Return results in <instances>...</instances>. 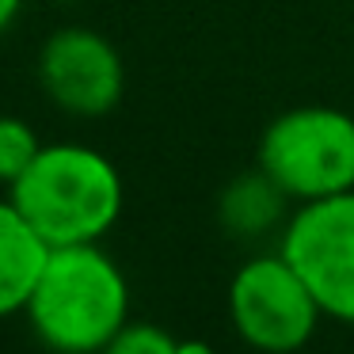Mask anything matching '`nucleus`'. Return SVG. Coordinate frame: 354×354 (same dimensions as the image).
Returning a JSON list of instances; mask_svg holds the SVG:
<instances>
[{
	"mask_svg": "<svg viewBox=\"0 0 354 354\" xmlns=\"http://www.w3.org/2000/svg\"><path fill=\"white\" fill-rule=\"evenodd\" d=\"M27 320L54 354H100L130 320V286L100 244L50 248Z\"/></svg>",
	"mask_w": 354,
	"mask_h": 354,
	"instance_id": "obj_1",
	"label": "nucleus"
},
{
	"mask_svg": "<svg viewBox=\"0 0 354 354\" xmlns=\"http://www.w3.org/2000/svg\"><path fill=\"white\" fill-rule=\"evenodd\" d=\"M8 198L50 248L100 244L122 214V176L92 145H42Z\"/></svg>",
	"mask_w": 354,
	"mask_h": 354,
	"instance_id": "obj_2",
	"label": "nucleus"
},
{
	"mask_svg": "<svg viewBox=\"0 0 354 354\" xmlns=\"http://www.w3.org/2000/svg\"><path fill=\"white\" fill-rule=\"evenodd\" d=\"M259 168L290 194V202L354 191V118L335 107L282 111L263 130Z\"/></svg>",
	"mask_w": 354,
	"mask_h": 354,
	"instance_id": "obj_3",
	"label": "nucleus"
},
{
	"mask_svg": "<svg viewBox=\"0 0 354 354\" xmlns=\"http://www.w3.org/2000/svg\"><path fill=\"white\" fill-rule=\"evenodd\" d=\"M229 316L236 335L252 351L293 354L313 339L324 313L316 305L313 290L305 286V278L278 252L255 255L232 274Z\"/></svg>",
	"mask_w": 354,
	"mask_h": 354,
	"instance_id": "obj_4",
	"label": "nucleus"
},
{
	"mask_svg": "<svg viewBox=\"0 0 354 354\" xmlns=\"http://www.w3.org/2000/svg\"><path fill=\"white\" fill-rule=\"evenodd\" d=\"M282 255L305 278L324 316L354 324V191L301 202L286 221Z\"/></svg>",
	"mask_w": 354,
	"mask_h": 354,
	"instance_id": "obj_5",
	"label": "nucleus"
},
{
	"mask_svg": "<svg viewBox=\"0 0 354 354\" xmlns=\"http://www.w3.org/2000/svg\"><path fill=\"white\" fill-rule=\"evenodd\" d=\"M39 84L73 118H100L118 107L126 69L111 39L92 27H62L39 50Z\"/></svg>",
	"mask_w": 354,
	"mask_h": 354,
	"instance_id": "obj_6",
	"label": "nucleus"
},
{
	"mask_svg": "<svg viewBox=\"0 0 354 354\" xmlns=\"http://www.w3.org/2000/svg\"><path fill=\"white\" fill-rule=\"evenodd\" d=\"M50 244L31 229L16 202H0V320L19 308H27L35 282L46 267Z\"/></svg>",
	"mask_w": 354,
	"mask_h": 354,
	"instance_id": "obj_7",
	"label": "nucleus"
},
{
	"mask_svg": "<svg viewBox=\"0 0 354 354\" xmlns=\"http://www.w3.org/2000/svg\"><path fill=\"white\" fill-rule=\"evenodd\" d=\"M290 194L274 183L263 168L244 171L217 194V221L232 240H259L286 221Z\"/></svg>",
	"mask_w": 354,
	"mask_h": 354,
	"instance_id": "obj_8",
	"label": "nucleus"
},
{
	"mask_svg": "<svg viewBox=\"0 0 354 354\" xmlns=\"http://www.w3.org/2000/svg\"><path fill=\"white\" fill-rule=\"evenodd\" d=\"M42 141L35 138V130L16 115H0V183L12 187L27 168L31 160L39 156Z\"/></svg>",
	"mask_w": 354,
	"mask_h": 354,
	"instance_id": "obj_9",
	"label": "nucleus"
},
{
	"mask_svg": "<svg viewBox=\"0 0 354 354\" xmlns=\"http://www.w3.org/2000/svg\"><path fill=\"white\" fill-rule=\"evenodd\" d=\"M176 343L179 339H171L156 324H130L126 320V328L100 354H176Z\"/></svg>",
	"mask_w": 354,
	"mask_h": 354,
	"instance_id": "obj_10",
	"label": "nucleus"
},
{
	"mask_svg": "<svg viewBox=\"0 0 354 354\" xmlns=\"http://www.w3.org/2000/svg\"><path fill=\"white\" fill-rule=\"evenodd\" d=\"M19 12H24V0H0V35L16 24Z\"/></svg>",
	"mask_w": 354,
	"mask_h": 354,
	"instance_id": "obj_11",
	"label": "nucleus"
},
{
	"mask_svg": "<svg viewBox=\"0 0 354 354\" xmlns=\"http://www.w3.org/2000/svg\"><path fill=\"white\" fill-rule=\"evenodd\" d=\"M176 354H217V351L209 343H202V339H179Z\"/></svg>",
	"mask_w": 354,
	"mask_h": 354,
	"instance_id": "obj_12",
	"label": "nucleus"
},
{
	"mask_svg": "<svg viewBox=\"0 0 354 354\" xmlns=\"http://www.w3.org/2000/svg\"><path fill=\"white\" fill-rule=\"evenodd\" d=\"M57 4H77V0H57Z\"/></svg>",
	"mask_w": 354,
	"mask_h": 354,
	"instance_id": "obj_13",
	"label": "nucleus"
}]
</instances>
